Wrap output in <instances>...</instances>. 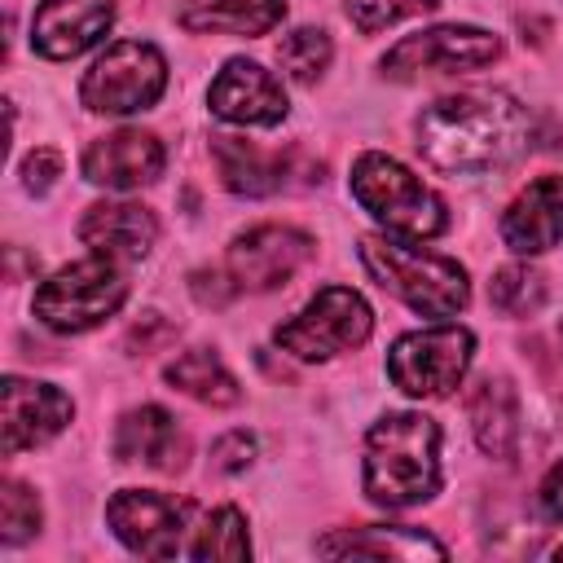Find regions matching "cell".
Instances as JSON below:
<instances>
[{"label":"cell","mask_w":563,"mask_h":563,"mask_svg":"<svg viewBox=\"0 0 563 563\" xmlns=\"http://www.w3.org/2000/svg\"><path fill=\"white\" fill-rule=\"evenodd\" d=\"M79 242L106 260H141L158 242V220L141 202H97L79 220Z\"/></svg>","instance_id":"18"},{"label":"cell","mask_w":563,"mask_h":563,"mask_svg":"<svg viewBox=\"0 0 563 563\" xmlns=\"http://www.w3.org/2000/svg\"><path fill=\"white\" fill-rule=\"evenodd\" d=\"M418 154L444 176H484L519 163L532 150V114L510 92L435 97L418 123Z\"/></svg>","instance_id":"1"},{"label":"cell","mask_w":563,"mask_h":563,"mask_svg":"<svg viewBox=\"0 0 563 563\" xmlns=\"http://www.w3.org/2000/svg\"><path fill=\"white\" fill-rule=\"evenodd\" d=\"M475 356V334L466 325H427V330H409L387 347V378L418 400L431 396H449Z\"/></svg>","instance_id":"8"},{"label":"cell","mask_w":563,"mask_h":563,"mask_svg":"<svg viewBox=\"0 0 563 563\" xmlns=\"http://www.w3.org/2000/svg\"><path fill=\"white\" fill-rule=\"evenodd\" d=\"M352 198L383 224V233L409 238V242H427L440 238L449 229V207L444 198L422 185V176H413L405 163H396L391 154L365 150L352 163Z\"/></svg>","instance_id":"4"},{"label":"cell","mask_w":563,"mask_h":563,"mask_svg":"<svg viewBox=\"0 0 563 563\" xmlns=\"http://www.w3.org/2000/svg\"><path fill=\"white\" fill-rule=\"evenodd\" d=\"M361 488L383 510H409L440 493V427L427 413H383L365 431Z\"/></svg>","instance_id":"2"},{"label":"cell","mask_w":563,"mask_h":563,"mask_svg":"<svg viewBox=\"0 0 563 563\" xmlns=\"http://www.w3.org/2000/svg\"><path fill=\"white\" fill-rule=\"evenodd\" d=\"M559 347H563V325H559Z\"/></svg>","instance_id":"33"},{"label":"cell","mask_w":563,"mask_h":563,"mask_svg":"<svg viewBox=\"0 0 563 563\" xmlns=\"http://www.w3.org/2000/svg\"><path fill=\"white\" fill-rule=\"evenodd\" d=\"M185 431L163 405H141L128 409L114 427V457L128 466H150V471H180L185 466Z\"/></svg>","instance_id":"17"},{"label":"cell","mask_w":563,"mask_h":563,"mask_svg":"<svg viewBox=\"0 0 563 563\" xmlns=\"http://www.w3.org/2000/svg\"><path fill=\"white\" fill-rule=\"evenodd\" d=\"M207 106L216 119L238 128H277L290 110L286 88L260 62H246V57H229L220 66V75L207 88Z\"/></svg>","instance_id":"12"},{"label":"cell","mask_w":563,"mask_h":563,"mask_svg":"<svg viewBox=\"0 0 563 563\" xmlns=\"http://www.w3.org/2000/svg\"><path fill=\"white\" fill-rule=\"evenodd\" d=\"M189 501L154 493V488H123L106 501L110 532L141 559H176L189 532Z\"/></svg>","instance_id":"10"},{"label":"cell","mask_w":563,"mask_h":563,"mask_svg":"<svg viewBox=\"0 0 563 563\" xmlns=\"http://www.w3.org/2000/svg\"><path fill=\"white\" fill-rule=\"evenodd\" d=\"M163 163H167L163 141L154 132H141V128L106 132L79 158L84 180L101 185V189H141V185L163 176Z\"/></svg>","instance_id":"14"},{"label":"cell","mask_w":563,"mask_h":563,"mask_svg":"<svg viewBox=\"0 0 563 563\" xmlns=\"http://www.w3.org/2000/svg\"><path fill=\"white\" fill-rule=\"evenodd\" d=\"M501 242L515 255H541L563 242V172L537 176L501 211Z\"/></svg>","instance_id":"16"},{"label":"cell","mask_w":563,"mask_h":563,"mask_svg":"<svg viewBox=\"0 0 563 563\" xmlns=\"http://www.w3.org/2000/svg\"><path fill=\"white\" fill-rule=\"evenodd\" d=\"M440 0H347V18L361 35H374V31H387L405 18H418V13H431Z\"/></svg>","instance_id":"28"},{"label":"cell","mask_w":563,"mask_h":563,"mask_svg":"<svg viewBox=\"0 0 563 563\" xmlns=\"http://www.w3.org/2000/svg\"><path fill=\"white\" fill-rule=\"evenodd\" d=\"M251 457H255V435H251V431H229V435H220V440L211 444V466L224 471V475L246 471Z\"/></svg>","instance_id":"30"},{"label":"cell","mask_w":563,"mask_h":563,"mask_svg":"<svg viewBox=\"0 0 563 563\" xmlns=\"http://www.w3.org/2000/svg\"><path fill=\"white\" fill-rule=\"evenodd\" d=\"M211 154H216L224 189L246 194V198L277 194L286 185V172H290L286 154H273V150H264L255 141H242V136H211Z\"/></svg>","instance_id":"20"},{"label":"cell","mask_w":563,"mask_h":563,"mask_svg":"<svg viewBox=\"0 0 563 563\" xmlns=\"http://www.w3.org/2000/svg\"><path fill=\"white\" fill-rule=\"evenodd\" d=\"M488 303L506 317H528L545 303V277L528 264H506L488 282Z\"/></svg>","instance_id":"26"},{"label":"cell","mask_w":563,"mask_h":563,"mask_svg":"<svg viewBox=\"0 0 563 563\" xmlns=\"http://www.w3.org/2000/svg\"><path fill=\"white\" fill-rule=\"evenodd\" d=\"M312 260V238L295 224H255L238 233L224 251V273L233 290H277Z\"/></svg>","instance_id":"11"},{"label":"cell","mask_w":563,"mask_h":563,"mask_svg":"<svg viewBox=\"0 0 563 563\" xmlns=\"http://www.w3.org/2000/svg\"><path fill=\"white\" fill-rule=\"evenodd\" d=\"M466 413H471V431H475V444L506 462L515 457V444H519V400H515V387L506 378H493L484 374L471 396H466Z\"/></svg>","instance_id":"21"},{"label":"cell","mask_w":563,"mask_h":563,"mask_svg":"<svg viewBox=\"0 0 563 563\" xmlns=\"http://www.w3.org/2000/svg\"><path fill=\"white\" fill-rule=\"evenodd\" d=\"M167 57L150 40H114L79 79V101L92 114H136L158 106Z\"/></svg>","instance_id":"7"},{"label":"cell","mask_w":563,"mask_h":563,"mask_svg":"<svg viewBox=\"0 0 563 563\" xmlns=\"http://www.w3.org/2000/svg\"><path fill=\"white\" fill-rule=\"evenodd\" d=\"M163 378H167L176 391H185V396H194L198 405H211V409H224V405H238V400H242L238 378H233V374L224 369V361H220L216 352H207V347L180 352V356L163 369Z\"/></svg>","instance_id":"23"},{"label":"cell","mask_w":563,"mask_h":563,"mask_svg":"<svg viewBox=\"0 0 563 563\" xmlns=\"http://www.w3.org/2000/svg\"><path fill=\"white\" fill-rule=\"evenodd\" d=\"M123 299H128V277H123L119 260L88 255V260L57 268L53 277H44L35 286L31 312L57 334H84V330L101 325L106 317H114L123 308Z\"/></svg>","instance_id":"5"},{"label":"cell","mask_w":563,"mask_h":563,"mask_svg":"<svg viewBox=\"0 0 563 563\" xmlns=\"http://www.w3.org/2000/svg\"><path fill=\"white\" fill-rule=\"evenodd\" d=\"M334 57V44L321 26H295L290 35L277 40V66L295 79V84H317L325 75Z\"/></svg>","instance_id":"25"},{"label":"cell","mask_w":563,"mask_h":563,"mask_svg":"<svg viewBox=\"0 0 563 563\" xmlns=\"http://www.w3.org/2000/svg\"><path fill=\"white\" fill-rule=\"evenodd\" d=\"M176 18L198 35H264L286 18V0H189Z\"/></svg>","instance_id":"22"},{"label":"cell","mask_w":563,"mask_h":563,"mask_svg":"<svg viewBox=\"0 0 563 563\" xmlns=\"http://www.w3.org/2000/svg\"><path fill=\"white\" fill-rule=\"evenodd\" d=\"M57 176H62V154L57 150H48V145H40V150H31L26 158H22V189L26 194H48L53 185H57Z\"/></svg>","instance_id":"29"},{"label":"cell","mask_w":563,"mask_h":563,"mask_svg":"<svg viewBox=\"0 0 563 563\" xmlns=\"http://www.w3.org/2000/svg\"><path fill=\"white\" fill-rule=\"evenodd\" d=\"M35 532H40V497L22 479H4L0 484V541L18 545Z\"/></svg>","instance_id":"27"},{"label":"cell","mask_w":563,"mask_h":563,"mask_svg":"<svg viewBox=\"0 0 563 563\" xmlns=\"http://www.w3.org/2000/svg\"><path fill=\"white\" fill-rule=\"evenodd\" d=\"M369 330L374 312L352 286H321L295 317L273 330V343L299 361H330L339 352H356Z\"/></svg>","instance_id":"6"},{"label":"cell","mask_w":563,"mask_h":563,"mask_svg":"<svg viewBox=\"0 0 563 563\" xmlns=\"http://www.w3.org/2000/svg\"><path fill=\"white\" fill-rule=\"evenodd\" d=\"M0 396H4V422H0L4 427V440H0L4 457H18L22 449L48 444L75 418L70 396L62 387H53V383H35V378L9 374Z\"/></svg>","instance_id":"13"},{"label":"cell","mask_w":563,"mask_h":563,"mask_svg":"<svg viewBox=\"0 0 563 563\" xmlns=\"http://www.w3.org/2000/svg\"><path fill=\"white\" fill-rule=\"evenodd\" d=\"M356 251H361V264L369 268V277L422 317H435V321L453 317L471 299L466 268L449 255L422 251V242H409L396 233H365Z\"/></svg>","instance_id":"3"},{"label":"cell","mask_w":563,"mask_h":563,"mask_svg":"<svg viewBox=\"0 0 563 563\" xmlns=\"http://www.w3.org/2000/svg\"><path fill=\"white\" fill-rule=\"evenodd\" d=\"M501 57V40L479 26H431L418 35L396 40L383 53L387 79H422V75H453V70H479Z\"/></svg>","instance_id":"9"},{"label":"cell","mask_w":563,"mask_h":563,"mask_svg":"<svg viewBox=\"0 0 563 563\" xmlns=\"http://www.w3.org/2000/svg\"><path fill=\"white\" fill-rule=\"evenodd\" d=\"M189 559H224V563H238V559H251V537H246V519L238 506H220L202 519L198 537L185 545Z\"/></svg>","instance_id":"24"},{"label":"cell","mask_w":563,"mask_h":563,"mask_svg":"<svg viewBox=\"0 0 563 563\" xmlns=\"http://www.w3.org/2000/svg\"><path fill=\"white\" fill-rule=\"evenodd\" d=\"M317 554L330 559H347V554H365V559H449V550L409 523H365V528H339L330 537L317 541Z\"/></svg>","instance_id":"19"},{"label":"cell","mask_w":563,"mask_h":563,"mask_svg":"<svg viewBox=\"0 0 563 563\" xmlns=\"http://www.w3.org/2000/svg\"><path fill=\"white\" fill-rule=\"evenodd\" d=\"M114 22V0H40L31 13V48L48 62L88 53Z\"/></svg>","instance_id":"15"},{"label":"cell","mask_w":563,"mask_h":563,"mask_svg":"<svg viewBox=\"0 0 563 563\" xmlns=\"http://www.w3.org/2000/svg\"><path fill=\"white\" fill-rule=\"evenodd\" d=\"M554 559H563V545H559V550H554Z\"/></svg>","instance_id":"32"},{"label":"cell","mask_w":563,"mask_h":563,"mask_svg":"<svg viewBox=\"0 0 563 563\" xmlns=\"http://www.w3.org/2000/svg\"><path fill=\"white\" fill-rule=\"evenodd\" d=\"M537 501H541V515L545 519H554V523H563V457L545 471V479H541V493H537Z\"/></svg>","instance_id":"31"}]
</instances>
